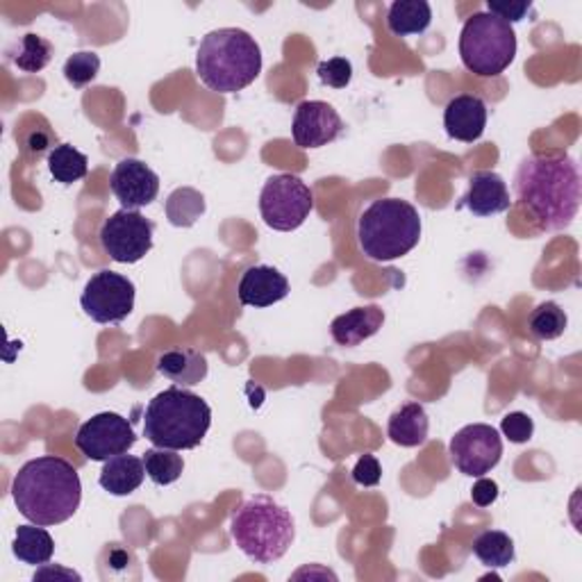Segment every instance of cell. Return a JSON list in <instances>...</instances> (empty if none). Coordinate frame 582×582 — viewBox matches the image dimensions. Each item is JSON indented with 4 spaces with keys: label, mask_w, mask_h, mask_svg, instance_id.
<instances>
[{
    "label": "cell",
    "mask_w": 582,
    "mask_h": 582,
    "mask_svg": "<svg viewBox=\"0 0 582 582\" xmlns=\"http://www.w3.org/2000/svg\"><path fill=\"white\" fill-rule=\"evenodd\" d=\"M514 193L542 232L564 230L580 208L578 162L564 153L530 155L516 169Z\"/></svg>",
    "instance_id": "cell-1"
},
{
    "label": "cell",
    "mask_w": 582,
    "mask_h": 582,
    "mask_svg": "<svg viewBox=\"0 0 582 582\" xmlns=\"http://www.w3.org/2000/svg\"><path fill=\"white\" fill-rule=\"evenodd\" d=\"M12 499L21 516L37 525H60L69 521L82 501L78 469L56 455L26 462L12 482Z\"/></svg>",
    "instance_id": "cell-2"
},
{
    "label": "cell",
    "mask_w": 582,
    "mask_h": 582,
    "mask_svg": "<svg viewBox=\"0 0 582 582\" xmlns=\"http://www.w3.org/2000/svg\"><path fill=\"white\" fill-rule=\"evenodd\" d=\"M201 82L219 93H237L262 73L260 43L241 28H219L203 37L197 53Z\"/></svg>",
    "instance_id": "cell-3"
},
{
    "label": "cell",
    "mask_w": 582,
    "mask_h": 582,
    "mask_svg": "<svg viewBox=\"0 0 582 582\" xmlns=\"http://www.w3.org/2000/svg\"><path fill=\"white\" fill-rule=\"evenodd\" d=\"M210 425L212 408L180 384L160 392L143 412V436L158 449H197L203 444Z\"/></svg>",
    "instance_id": "cell-4"
},
{
    "label": "cell",
    "mask_w": 582,
    "mask_h": 582,
    "mask_svg": "<svg viewBox=\"0 0 582 582\" xmlns=\"http://www.w3.org/2000/svg\"><path fill=\"white\" fill-rule=\"evenodd\" d=\"M230 535L251 562L273 564L294 544L297 521L273 499L258 494L232 512Z\"/></svg>",
    "instance_id": "cell-5"
},
{
    "label": "cell",
    "mask_w": 582,
    "mask_h": 582,
    "mask_svg": "<svg viewBox=\"0 0 582 582\" xmlns=\"http://www.w3.org/2000/svg\"><path fill=\"white\" fill-rule=\"evenodd\" d=\"M360 251L373 262H392L421 241L419 210L403 199L373 201L358 221Z\"/></svg>",
    "instance_id": "cell-6"
},
{
    "label": "cell",
    "mask_w": 582,
    "mask_h": 582,
    "mask_svg": "<svg viewBox=\"0 0 582 582\" xmlns=\"http://www.w3.org/2000/svg\"><path fill=\"white\" fill-rule=\"evenodd\" d=\"M460 58L471 73L496 78L508 71L516 58V32L490 12H475L462 28Z\"/></svg>",
    "instance_id": "cell-7"
},
{
    "label": "cell",
    "mask_w": 582,
    "mask_h": 582,
    "mask_svg": "<svg viewBox=\"0 0 582 582\" xmlns=\"http://www.w3.org/2000/svg\"><path fill=\"white\" fill-rule=\"evenodd\" d=\"M314 210V193L299 175H271L260 193V214L278 232L301 228Z\"/></svg>",
    "instance_id": "cell-8"
},
{
    "label": "cell",
    "mask_w": 582,
    "mask_h": 582,
    "mask_svg": "<svg viewBox=\"0 0 582 582\" xmlns=\"http://www.w3.org/2000/svg\"><path fill=\"white\" fill-rule=\"evenodd\" d=\"M134 282L117 271L103 269L93 273L84 284L80 305L89 319L96 323H121L134 310Z\"/></svg>",
    "instance_id": "cell-9"
},
{
    "label": "cell",
    "mask_w": 582,
    "mask_h": 582,
    "mask_svg": "<svg viewBox=\"0 0 582 582\" xmlns=\"http://www.w3.org/2000/svg\"><path fill=\"white\" fill-rule=\"evenodd\" d=\"M155 223L137 210H119L101 225V247L119 264H137L153 251Z\"/></svg>",
    "instance_id": "cell-10"
},
{
    "label": "cell",
    "mask_w": 582,
    "mask_h": 582,
    "mask_svg": "<svg viewBox=\"0 0 582 582\" xmlns=\"http://www.w3.org/2000/svg\"><path fill=\"white\" fill-rule=\"evenodd\" d=\"M455 469L469 478H482L499 466L503 458L501 432L488 423H471L455 432L449 444Z\"/></svg>",
    "instance_id": "cell-11"
},
{
    "label": "cell",
    "mask_w": 582,
    "mask_h": 582,
    "mask_svg": "<svg viewBox=\"0 0 582 582\" xmlns=\"http://www.w3.org/2000/svg\"><path fill=\"white\" fill-rule=\"evenodd\" d=\"M137 444L132 423L117 412H101L84 421L76 434V449L91 462H108Z\"/></svg>",
    "instance_id": "cell-12"
},
{
    "label": "cell",
    "mask_w": 582,
    "mask_h": 582,
    "mask_svg": "<svg viewBox=\"0 0 582 582\" xmlns=\"http://www.w3.org/2000/svg\"><path fill=\"white\" fill-rule=\"evenodd\" d=\"M110 189L123 210L139 212L158 199L160 178L149 164L134 158H126L114 167L110 175Z\"/></svg>",
    "instance_id": "cell-13"
},
{
    "label": "cell",
    "mask_w": 582,
    "mask_h": 582,
    "mask_svg": "<svg viewBox=\"0 0 582 582\" xmlns=\"http://www.w3.org/2000/svg\"><path fill=\"white\" fill-rule=\"evenodd\" d=\"M342 132L344 121L330 103L305 101L297 108L291 134H294V141L301 149H321V146H328L334 139H339Z\"/></svg>",
    "instance_id": "cell-14"
},
{
    "label": "cell",
    "mask_w": 582,
    "mask_h": 582,
    "mask_svg": "<svg viewBox=\"0 0 582 582\" xmlns=\"http://www.w3.org/2000/svg\"><path fill=\"white\" fill-rule=\"evenodd\" d=\"M460 208L475 217H494L512 208L505 180L496 171H475L469 178V191L462 197Z\"/></svg>",
    "instance_id": "cell-15"
},
{
    "label": "cell",
    "mask_w": 582,
    "mask_h": 582,
    "mask_svg": "<svg viewBox=\"0 0 582 582\" xmlns=\"http://www.w3.org/2000/svg\"><path fill=\"white\" fill-rule=\"evenodd\" d=\"M289 294V280L267 264H258L244 271L237 287V297L241 305L249 308H269L284 301Z\"/></svg>",
    "instance_id": "cell-16"
},
{
    "label": "cell",
    "mask_w": 582,
    "mask_h": 582,
    "mask_svg": "<svg viewBox=\"0 0 582 582\" xmlns=\"http://www.w3.org/2000/svg\"><path fill=\"white\" fill-rule=\"evenodd\" d=\"M444 128L446 134L455 141L473 143L484 134L488 128V106L473 93H462L449 101L444 110Z\"/></svg>",
    "instance_id": "cell-17"
},
{
    "label": "cell",
    "mask_w": 582,
    "mask_h": 582,
    "mask_svg": "<svg viewBox=\"0 0 582 582\" xmlns=\"http://www.w3.org/2000/svg\"><path fill=\"white\" fill-rule=\"evenodd\" d=\"M382 323H384V312L378 305L355 308L342 317H337L330 323V334L339 347L355 349L373 334H378Z\"/></svg>",
    "instance_id": "cell-18"
},
{
    "label": "cell",
    "mask_w": 582,
    "mask_h": 582,
    "mask_svg": "<svg viewBox=\"0 0 582 582\" xmlns=\"http://www.w3.org/2000/svg\"><path fill=\"white\" fill-rule=\"evenodd\" d=\"M158 371L180 387H193L208 378V358L197 349H173L160 355Z\"/></svg>",
    "instance_id": "cell-19"
},
{
    "label": "cell",
    "mask_w": 582,
    "mask_h": 582,
    "mask_svg": "<svg viewBox=\"0 0 582 582\" xmlns=\"http://www.w3.org/2000/svg\"><path fill=\"white\" fill-rule=\"evenodd\" d=\"M430 421L425 408L421 403H405L401 405L387 423V434L390 440L403 449H417L428 440Z\"/></svg>",
    "instance_id": "cell-20"
},
{
    "label": "cell",
    "mask_w": 582,
    "mask_h": 582,
    "mask_svg": "<svg viewBox=\"0 0 582 582\" xmlns=\"http://www.w3.org/2000/svg\"><path fill=\"white\" fill-rule=\"evenodd\" d=\"M143 475H146L143 458L123 453L106 462L99 482H101V488L110 492L112 496H130L141 488Z\"/></svg>",
    "instance_id": "cell-21"
},
{
    "label": "cell",
    "mask_w": 582,
    "mask_h": 582,
    "mask_svg": "<svg viewBox=\"0 0 582 582\" xmlns=\"http://www.w3.org/2000/svg\"><path fill=\"white\" fill-rule=\"evenodd\" d=\"M14 555L32 566H43L51 562L56 553V540L51 538V532L43 530V525H19L14 544H12Z\"/></svg>",
    "instance_id": "cell-22"
},
{
    "label": "cell",
    "mask_w": 582,
    "mask_h": 582,
    "mask_svg": "<svg viewBox=\"0 0 582 582\" xmlns=\"http://www.w3.org/2000/svg\"><path fill=\"white\" fill-rule=\"evenodd\" d=\"M432 23V10L425 0H397L387 12V28L397 37L421 34Z\"/></svg>",
    "instance_id": "cell-23"
},
{
    "label": "cell",
    "mask_w": 582,
    "mask_h": 582,
    "mask_svg": "<svg viewBox=\"0 0 582 582\" xmlns=\"http://www.w3.org/2000/svg\"><path fill=\"white\" fill-rule=\"evenodd\" d=\"M164 212L171 225L191 228L205 214V197L199 189L180 187L167 199Z\"/></svg>",
    "instance_id": "cell-24"
},
{
    "label": "cell",
    "mask_w": 582,
    "mask_h": 582,
    "mask_svg": "<svg viewBox=\"0 0 582 582\" xmlns=\"http://www.w3.org/2000/svg\"><path fill=\"white\" fill-rule=\"evenodd\" d=\"M473 555L488 569H503L514 562V542L503 530H484L473 540Z\"/></svg>",
    "instance_id": "cell-25"
},
{
    "label": "cell",
    "mask_w": 582,
    "mask_h": 582,
    "mask_svg": "<svg viewBox=\"0 0 582 582\" xmlns=\"http://www.w3.org/2000/svg\"><path fill=\"white\" fill-rule=\"evenodd\" d=\"M48 171H51L56 182L73 184L87 178L89 160L84 153L73 149L71 143H60L51 151V155H48Z\"/></svg>",
    "instance_id": "cell-26"
},
{
    "label": "cell",
    "mask_w": 582,
    "mask_h": 582,
    "mask_svg": "<svg viewBox=\"0 0 582 582\" xmlns=\"http://www.w3.org/2000/svg\"><path fill=\"white\" fill-rule=\"evenodd\" d=\"M143 466H146V475H149L155 484H160V488H167V484L180 480L184 471V460L182 455H178V451L155 446L143 453Z\"/></svg>",
    "instance_id": "cell-27"
},
{
    "label": "cell",
    "mask_w": 582,
    "mask_h": 582,
    "mask_svg": "<svg viewBox=\"0 0 582 582\" xmlns=\"http://www.w3.org/2000/svg\"><path fill=\"white\" fill-rule=\"evenodd\" d=\"M566 325H569L566 312L558 303H553V301H546V303L538 305L535 310H532V314L528 319L530 334L542 339V342H553V339L562 337Z\"/></svg>",
    "instance_id": "cell-28"
},
{
    "label": "cell",
    "mask_w": 582,
    "mask_h": 582,
    "mask_svg": "<svg viewBox=\"0 0 582 582\" xmlns=\"http://www.w3.org/2000/svg\"><path fill=\"white\" fill-rule=\"evenodd\" d=\"M53 53L56 48L51 41H46L34 32H28L21 41V51L14 56V64L26 73H39L51 64Z\"/></svg>",
    "instance_id": "cell-29"
},
{
    "label": "cell",
    "mask_w": 582,
    "mask_h": 582,
    "mask_svg": "<svg viewBox=\"0 0 582 582\" xmlns=\"http://www.w3.org/2000/svg\"><path fill=\"white\" fill-rule=\"evenodd\" d=\"M99 71H101V58L96 53H89V51L73 53L64 64V78L76 89H82L89 82H93L96 76H99Z\"/></svg>",
    "instance_id": "cell-30"
},
{
    "label": "cell",
    "mask_w": 582,
    "mask_h": 582,
    "mask_svg": "<svg viewBox=\"0 0 582 582\" xmlns=\"http://www.w3.org/2000/svg\"><path fill=\"white\" fill-rule=\"evenodd\" d=\"M319 80L332 89H347L353 80V64L347 58H332L319 64Z\"/></svg>",
    "instance_id": "cell-31"
},
{
    "label": "cell",
    "mask_w": 582,
    "mask_h": 582,
    "mask_svg": "<svg viewBox=\"0 0 582 582\" xmlns=\"http://www.w3.org/2000/svg\"><path fill=\"white\" fill-rule=\"evenodd\" d=\"M501 430L512 444H525L532 440V434H535V423H532V419L525 412H510L505 414Z\"/></svg>",
    "instance_id": "cell-32"
},
{
    "label": "cell",
    "mask_w": 582,
    "mask_h": 582,
    "mask_svg": "<svg viewBox=\"0 0 582 582\" xmlns=\"http://www.w3.org/2000/svg\"><path fill=\"white\" fill-rule=\"evenodd\" d=\"M53 141L56 137L48 128H30L21 139V149L28 158H41L43 153H48V149H51Z\"/></svg>",
    "instance_id": "cell-33"
},
{
    "label": "cell",
    "mask_w": 582,
    "mask_h": 582,
    "mask_svg": "<svg viewBox=\"0 0 582 582\" xmlns=\"http://www.w3.org/2000/svg\"><path fill=\"white\" fill-rule=\"evenodd\" d=\"M382 480V466L375 455H362L358 464L353 466V482L360 484V488H375V484Z\"/></svg>",
    "instance_id": "cell-34"
},
{
    "label": "cell",
    "mask_w": 582,
    "mask_h": 582,
    "mask_svg": "<svg viewBox=\"0 0 582 582\" xmlns=\"http://www.w3.org/2000/svg\"><path fill=\"white\" fill-rule=\"evenodd\" d=\"M532 10V3H488V12L505 23H519L525 19V14Z\"/></svg>",
    "instance_id": "cell-35"
},
{
    "label": "cell",
    "mask_w": 582,
    "mask_h": 582,
    "mask_svg": "<svg viewBox=\"0 0 582 582\" xmlns=\"http://www.w3.org/2000/svg\"><path fill=\"white\" fill-rule=\"evenodd\" d=\"M496 499H499V482H496V480L480 478V480L473 484L471 501H473L478 508H490Z\"/></svg>",
    "instance_id": "cell-36"
},
{
    "label": "cell",
    "mask_w": 582,
    "mask_h": 582,
    "mask_svg": "<svg viewBox=\"0 0 582 582\" xmlns=\"http://www.w3.org/2000/svg\"><path fill=\"white\" fill-rule=\"evenodd\" d=\"M46 578H64V580H82L80 578V573H76V571H71V569H62V566H43V569H39L37 573H34V582L37 580H46Z\"/></svg>",
    "instance_id": "cell-37"
}]
</instances>
